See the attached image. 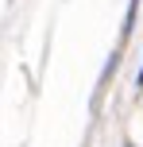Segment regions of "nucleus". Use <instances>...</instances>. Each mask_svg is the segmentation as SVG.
Returning a JSON list of instances; mask_svg holds the SVG:
<instances>
[{
  "mask_svg": "<svg viewBox=\"0 0 143 147\" xmlns=\"http://www.w3.org/2000/svg\"><path fill=\"white\" fill-rule=\"evenodd\" d=\"M136 85H143V70H139V78H136Z\"/></svg>",
  "mask_w": 143,
  "mask_h": 147,
  "instance_id": "f257e3e1",
  "label": "nucleus"
}]
</instances>
